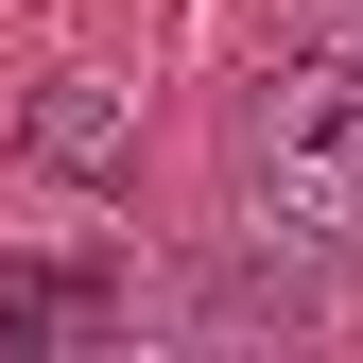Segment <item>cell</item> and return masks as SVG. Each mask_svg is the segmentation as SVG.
I'll return each instance as SVG.
<instances>
[{
  "label": "cell",
  "instance_id": "1",
  "mask_svg": "<svg viewBox=\"0 0 363 363\" xmlns=\"http://www.w3.org/2000/svg\"><path fill=\"white\" fill-rule=\"evenodd\" d=\"M208 191H225V225H259V242L363 277V52H346V35L225 86V121H208Z\"/></svg>",
  "mask_w": 363,
  "mask_h": 363
},
{
  "label": "cell",
  "instance_id": "2",
  "mask_svg": "<svg viewBox=\"0 0 363 363\" xmlns=\"http://www.w3.org/2000/svg\"><path fill=\"white\" fill-rule=\"evenodd\" d=\"M329 294H346L329 259L259 242V225H208L139 277V346H294V329H329Z\"/></svg>",
  "mask_w": 363,
  "mask_h": 363
},
{
  "label": "cell",
  "instance_id": "3",
  "mask_svg": "<svg viewBox=\"0 0 363 363\" xmlns=\"http://www.w3.org/2000/svg\"><path fill=\"white\" fill-rule=\"evenodd\" d=\"M139 329V259H0V346H104Z\"/></svg>",
  "mask_w": 363,
  "mask_h": 363
},
{
  "label": "cell",
  "instance_id": "4",
  "mask_svg": "<svg viewBox=\"0 0 363 363\" xmlns=\"http://www.w3.org/2000/svg\"><path fill=\"white\" fill-rule=\"evenodd\" d=\"M18 156H35V173H69V191H121V104H104V86H86V69H69V86H52V104H35V121H18Z\"/></svg>",
  "mask_w": 363,
  "mask_h": 363
},
{
  "label": "cell",
  "instance_id": "5",
  "mask_svg": "<svg viewBox=\"0 0 363 363\" xmlns=\"http://www.w3.org/2000/svg\"><path fill=\"white\" fill-rule=\"evenodd\" d=\"M311 18H329V35H346V52H363V0H311Z\"/></svg>",
  "mask_w": 363,
  "mask_h": 363
}]
</instances>
